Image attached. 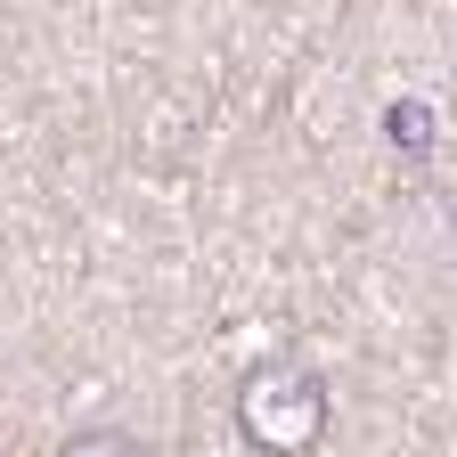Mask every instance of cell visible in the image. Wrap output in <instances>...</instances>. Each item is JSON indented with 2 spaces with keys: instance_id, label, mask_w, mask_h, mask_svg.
Instances as JSON below:
<instances>
[{
  "instance_id": "obj_1",
  "label": "cell",
  "mask_w": 457,
  "mask_h": 457,
  "mask_svg": "<svg viewBox=\"0 0 457 457\" xmlns=\"http://www.w3.org/2000/svg\"><path fill=\"white\" fill-rule=\"evenodd\" d=\"M335 425V392L311 360H253L237 384V433L262 457H311Z\"/></svg>"
},
{
  "instance_id": "obj_2",
  "label": "cell",
  "mask_w": 457,
  "mask_h": 457,
  "mask_svg": "<svg viewBox=\"0 0 457 457\" xmlns=\"http://www.w3.org/2000/svg\"><path fill=\"white\" fill-rule=\"evenodd\" d=\"M57 457H155L147 441H131V433H74Z\"/></svg>"
}]
</instances>
